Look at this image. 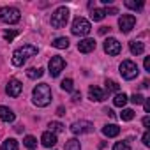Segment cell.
Wrapping results in <instances>:
<instances>
[{
    "instance_id": "1",
    "label": "cell",
    "mask_w": 150,
    "mask_h": 150,
    "mask_svg": "<svg viewBox=\"0 0 150 150\" xmlns=\"http://www.w3.org/2000/svg\"><path fill=\"white\" fill-rule=\"evenodd\" d=\"M32 101L39 108L48 106L51 103V88H50V85L39 83L37 87H34V90H32Z\"/></svg>"
},
{
    "instance_id": "2",
    "label": "cell",
    "mask_w": 150,
    "mask_h": 150,
    "mask_svg": "<svg viewBox=\"0 0 150 150\" xmlns=\"http://www.w3.org/2000/svg\"><path fill=\"white\" fill-rule=\"evenodd\" d=\"M35 55H37V48L34 44H23L21 48L14 50V53H13V65L21 67L28 57H35Z\"/></svg>"
},
{
    "instance_id": "3",
    "label": "cell",
    "mask_w": 150,
    "mask_h": 150,
    "mask_svg": "<svg viewBox=\"0 0 150 150\" xmlns=\"http://www.w3.org/2000/svg\"><path fill=\"white\" fill-rule=\"evenodd\" d=\"M20 18H21V13H20V9H16V7H2L0 9V21L2 23H7V25H14V23H18L20 21Z\"/></svg>"
},
{
    "instance_id": "4",
    "label": "cell",
    "mask_w": 150,
    "mask_h": 150,
    "mask_svg": "<svg viewBox=\"0 0 150 150\" xmlns=\"http://www.w3.org/2000/svg\"><path fill=\"white\" fill-rule=\"evenodd\" d=\"M67 21H69V9L67 7H58L51 14V20H50L53 28H64L67 25Z\"/></svg>"
},
{
    "instance_id": "5",
    "label": "cell",
    "mask_w": 150,
    "mask_h": 150,
    "mask_svg": "<svg viewBox=\"0 0 150 150\" xmlns=\"http://www.w3.org/2000/svg\"><path fill=\"white\" fill-rule=\"evenodd\" d=\"M90 30H92V25H90L88 20H85V18H81V16L74 18L72 27H71V32H72L74 35H80V37H81V35H88Z\"/></svg>"
},
{
    "instance_id": "6",
    "label": "cell",
    "mask_w": 150,
    "mask_h": 150,
    "mask_svg": "<svg viewBox=\"0 0 150 150\" xmlns=\"http://www.w3.org/2000/svg\"><path fill=\"white\" fill-rule=\"evenodd\" d=\"M120 74H122V78L124 80H127V81H131V80H134V78H138V74H139V69H138V65L132 62V60H124L122 64H120Z\"/></svg>"
},
{
    "instance_id": "7",
    "label": "cell",
    "mask_w": 150,
    "mask_h": 150,
    "mask_svg": "<svg viewBox=\"0 0 150 150\" xmlns=\"http://www.w3.org/2000/svg\"><path fill=\"white\" fill-rule=\"evenodd\" d=\"M94 131V124L88 120H76L71 124V132L72 134H87Z\"/></svg>"
},
{
    "instance_id": "8",
    "label": "cell",
    "mask_w": 150,
    "mask_h": 150,
    "mask_svg": "<svg viewBox=\"0 0 150 150\" xmlns=\"http://www.w3.org/2000/svg\"><path fill=\"white\" fill-rule=\"evenodd\" d=\"M48 67H50V74H51L53 78H57L58 74L64 71V67H65V60H64L60 55H55V57H51Z\"/></svg>"
},
{
    "instance_id": "9",
    "label": "cell",
    "mask_w": 150,
    "mask_h": 150,
    "mask_svg": "<svg viewBox=\"0 0 150 150\" xmlns=\"http://www.w3.org/2000/svg\"><path fill=\"white\" fill-rule=\"evenodd\" d=\"M136 25V18L132 14H122L120 20H118V27H120V32L124 34H129Z\"/></svg>"
},
{
    "instance_id": "10",
    "label": "cell",
    "mask_w": 150,
    "mask_h": 150,
    "mask_svg": "<svg viewBox=\"0 0 150 150\" xmlns=\"http://www.w3.org/2000/svg\"><path fill=\"white\" fill-rule=\"evenodd\" d=\"M104 51L110 55V57H117L120 51H122V44L115 39V37H108L104 41Z\"/></svg>"
},
{
    "instance_id": "11",
    "label": "cell",
    "mask_w": 150,
    "mask_h": 150,
    "mask_svg": "<svg viewBox=\"0 0 150 150\" xmlns=\"http://www.w3.org/2000/svg\"><path fill=\"white\" fill-rule=\"evenodd\" d=\"M21 90H23V85H21L20 80H16V78L9 80V83H7V87H6L7 96H11V97H18V96L21 94Z\"/></svg>"
},
{
    "instance_id": "12",
    "label": "cell",
    "mask_w": 150,
    "mask_h": 150,
    "mask_svg": "<svg viewBox=\"0 0 150 150\" xmlns=\"http://www.w3.org/2000/svg\"><path fill=\"white\" fill-rule=\"evenodd\" d=\"M88 97H90V101H96V103H101V101H104L106 99V92L103 90V88H99V87H90L88 88Z\"/></svg>"
},
{
    "instance_id": "13",
    "label": "cell",
    "mask_w": 150,
    "mask_h": 150,
    "mask_svg": "<svg viewBox=\"0 0 150 150\" xmlns=\"http://www.w3.org/2000/svg\"><path fill=\"white\" fill-rule=\"evenodd\" d=\"M78 50H80L81 53H90V51L96 50V41L90 39V37H85V39H81V41L78 42Z\"/></svg>"
},
{
    "instance_id": "14",
    "label": "cell",
    "mask_w": 150,
    "mask_h": 150,
    "mask_svg": "<svg viewBox=\"0 0 150 150\" xmlns=\"http://www.w3.org/2000/svg\"><path fill=\"white\" fill-rule=\"evenodd\" d=\"M14 118H16V115H14V111H13L11 108H7V106H0V120L11 124V122H14Z\"/></svg>"
},
{
    "instance_id": "15",
    "label": "cell",
    "mask_w": 150,
    "mask_h": 150,
    "mask_svg": "<svg viewBox=\"0 0 150 150\" xmlns=\"http://www.w3.org/2000/svg\"><path fill=\"white\" fill-rule=\"evenodd\" d=\"M41 143L46 146V148H51V146H55L57 145V134H53V132H44L42 136H41Z\"/></svg>"
},
{
    "instance_id": "16",
    "label": "cell",
    "mask_w": 150,
    "mask_h": 150,
    "mask_svg": "<svg viewBox=\"0 0 150 150\" xmlns=\"http://www.w3.org/2000/svg\"><path fill=\"white\" fill-rule=\"evenodd\" d=\"M103 134L108 136V138H117V136L120 134V127L115 125V124H106V125L103 127Z\"/></svg>"
},
{
    "instance_id": "17",
    "label": "cell",
    "mask_w": 150,
    "mask_h": 150,
    "mask_svg": "<svg viewBox=\"0 0 150 150\" xmlns=\"http://www.w3.org/2000/svg\"><path fill=\"white\" fill-rule=\"evenodd\" d=\"M129 50H131V53L132 55H143V51H145V44L141 42V41H131L129 42Z\"/></svg>"
},
{
    "instance_id": "18",
    "label": "cell",
    "mask_w": 150,
    "mask_h": 150,
    "mask_svg": "<svg viewBox=\"0 0 150 150\" xmlns=\"http://www.w3.org/2000/svg\"><path fill=\"white\" fill-rule=\"evenodd\" d=\"M127 101H129V97H127L124 92H118V94L115 96V99H113V104H115L117 108H124V106L127 104Z\"/></svg>"
},
{
    "instance_id": "19",
    "label": "cell",
    "mask_w": 150,
    "mask_h": 150,
    "mask_svg": "<svg viewBox=\"0 0 150 150\" xmlns=\"http://www.w3.org/2000/svg\"><path fill=\"white\" fill-rule=\"evenodd\" d=\"M42 74H44V69L42 67H30L28 71H27V76L30 78V80H37V78H42Z\"/></svg>"
},
{
    "instance_id": "20",
    "label": "cell",
    "mask_w": 150,
    "mask_h": 150,
    "mask_svg": "<svg viewBox=\"0 0 150 150\" xmlns=\"http://www.w3.org/2000/svg\"><path fill=\"white\" fill-rule=\"evenodd\" d=\"M51 46L57 48V50H65V48H69V39H67V37H57V39L51 42Z\"/></svg>"
},
{
    "instance_id": "21",
    "label": "cell",
    "mask_w": 150,
    "mask_h": 150,
    "mask_svg": "<svg viewBox=\"0 0 150 150\" xmlns=\"http://www.w3.org/2000/svg\"><path fill=\"white\" fill-rule=\"evenodd\" d=\"M0 150H18V141L14 138H7L2 143V148H0Z\"/></svg>"
},
{
    "instance_id": "22",
    "label": "cell",
    "mask_w": 150,
    "mask_h": 150,
    "mask_svg": "<svg viewBox=\"0 0 150 150\" xmlns=\"http://www.w3.org/2000/svg\"><path fill=\"white\" fill-rule=\"evenodd\" d=\"M65 150H81V143L76 138H71L65 141Z\"/></svg>"
},
{
    "instance_id": "23",
    "label": "cell",
    "mask_w": 150,
    "mask_h": 150,
    "mask_svg": "<svg viewBox=\"0 0 150 150\" xmlns=\"http://www.w3.org/2000/svg\"><path fill=\"white\" fill-rule=\"evenodd\" d=\"M104 85H106V92H108V94H111V92H117V94H118V92H120V85H118L115 80H106Z\"/></svg>"
},
{
    "instance_id": "24",
    "label": "cell",
    "mask_w": 150,
    "mask_h": 150,
    "mask_svg": "<svg viewBox=\"0 0 150 150\" xmlns=\"http://www.w3.org/2000/svg\"><path fill=\"white\" fill-rule=\"evenodd\" d=\"M125 7H129L132 11H141L143 9V0H138V2H134V0H125Z\"/></svg>"
},
{
    "instance_id": "25",
    "label": "cell",
    "mask_w": 150,
    "mask_h": 150,
    "mask_svg": "<svg viewBox=\"0 0 150 150\" xmlns=\"http://www.w3.org/2000/svg\"><path fill=\"white\" fill-rule=\"evenodd\" d=\"M120 118H122L124 122H131V120L134 118V111H132L131 108H125V110H122V113H120Z\"/></svg>"
},
{
    "instance_id": "26",
    "label": "cell",
    "mask_w": 150,
    "mask_h": 150,
    "mask_svg": "<svg viewBox=\"0 0 150 150\" xmlns=\"http://www.w3.org/2000/svg\"><path fill=\"white\" fill-rule=\"evenodd\" d=\"M60 87H62V90H65V92H74V81H72L71 78L64 80V81L60 83Z\"/></svg>"
},
{
    "instance_id": "27",
    "label": "cell",
    "mask_w": 150,
    "mask_h": 150,
    "mask_svg": "<svg viewBox=\"0 0 150 150\" xmlns=\"http://www.w3.org/2000/svg\"><path fill=\"white\" fill-rule=\"evenodd\" d=\"M23 145H25L27 148H30V150H32V148H35V146H37V139H35L34 136H25V138H23Z\"/></svg>"
},
{
    "instance_id": "28",
    "label": "cell",
    "mask_w": 150,
    "mask_h": 150,
    "mask_svg": "<svg viewBox=\"0 0 150 150\" xmlns=\"http://www.w3.org/2000/svg\"><path fill=\"white\" fill-rule=\"evenodd\" d=\"M90 16H92V20H94V21H101V20H104V16H106V14H104V9H94Z\"/></svg>"
},
{
    "instance_id": "29",
    "label": "cell",
    "mask_w": 150,
    "mask_h": 150,
    "mask_svg": "<svg viewBox=\"0 0 150 150\" xmlns=\"http://www.w3.org/2000/svg\"><path fill=\"white\" fill-rule=\"evenodd\" d=\"M50 132H53V134H57V132H62L64 131V125L60 124V122H50Z\"/></svg>"
},
{
    "instance_id": "30",
    "label": "cell",
    "mask_w": 150,
    "mask_h": 150,
    "mask_svg": "<svg viewBox=\"0 0 150 150\" xmlns=\"http://www.w3.org/2000/svg\"><path fill=\"white\" fill-rule=\"evenodd\" d=\"M16 35H18V32H16V30H6V32H4V39H6L7 42H11Z\"/></svg>"
},
{
    "instance_id": "31",
    "label": "cell",
    "mask_w": 150,
    "mask_h": 150,
    "mask_svg": "<svg viewBox=\"0 0 150 150\" xmlns=\"http://www.w3.org/2000/svg\"><path fill=\"white\" fill-rule=\"evenodd\" d=\"M132 104H143V101H145V97L141 96V94H134V96H131V99H129Z\"/></svg>"
},
{
    "instance_id": "32",
    "label": "cell",
    "mask_w": 150,
    "mask_h": 150,
    "mask_svg": "<svg viewBox=\"0 0 150 150\" xmlns=\"http://www.w3.org/2000/svg\"><path fill=\"white\" fill-rule=\"evenodd\" d=\"M113 150H129V143H125V141H117V143L113 145Z\"/></svg>"
},
{
    "instance_id": "33",
    "label": "cell",
    "mask_w": 150,
    "mask_h": 150,
    "mask_svg": "<svg viewBox=\"0 0 150 150\" xmlns=\"http://www.w3.org/2000/svg\"><path fill=\"white\" fill-rule=\"evenodd\" d=\"M143 145L145 146H150V132L148 131H145V134H143Z\"/></svg>"
},
{
    "instance_id": "34",
    "label": "cell",
    "mask_w": 150,
    "mask_h": 150,
    "mask_svg": "<svg viewBox=\"0 0 150 150\" xmlns=\"http://www.w3.org/2000/svg\"><path fill=\"white\" fill-rule=\"evenodd\" d=\"M117 13H118L117 7H108V9H104V14H117Z\"/></svg>"
},
{
    "instance_id": "35",
    "label": "cell",
    "mask_w": 150,
    "mask_h": 150,
    "mask_svg": "<svg viewBox=\"0 0 150 150\" xmlns=\"http://www.w3.org/2000/svg\"><path fill=\"white\" fill-rule=\"evenodd\" d=\"M143 67H145V71H146V72H150V58H148V57H145V62H143Z\"/></svg>"
},
{
    "instance_id": "36",
    "label": "cell",
    "mask_w": 150,
    "mask_h": 150,
    "mask_svg": "<svg viewBox=\"0 0 150 150\" xmlns=\"http://www.w3.org/2000/svg\"><path fill=\"white\" fill-rule=\"evenodd\" d=\"M72 101H74V103L81 101V94H80V92H72Z\"/></svg>"
},
{
    "instance_id": "37",
    "label": "cell",
    "mask_w": 150,
    "mask_h": 150,
    "mask_svg": "<svg viewBox=\"0 0 150 150\" xmlns=\"http://www.w3.org/2000/svg\"><path fill=\"white\" fill-rule=\"evenodd\" d=\"M143 106H145V111H146V113H150V101H148V99H145V101H143Z\"/></svg>"
},
{
    "instance_id": "38",
    "label": "cell",
    "mask_w": 150,
    "mask_h": 150,
    "mask_svg": "<svg viewBox=\"0 0 150 150\" xmlns=\"http://www.w3.org/2000/svg\"><path fill=\"white\" fill-rule=\"evenodd\" d=\"M143 125L148 129V125H150V118H148V117H145V118H143Z\"/></svg>"
},
{
    "instance_id": "39",
    "label": "cell",
    "mask_w": 150,
    "mask_h": 150,
    "mask_svg": "<svg viewBox=\"0 0 150 150\" xmlns=\"http://www.w3.org/2000/svg\"><path fill=\"white\" fill-rule=\"evenodd\" d=\"M108 30H110V27H101V28H99V34H106Z\"/></svg>"
},
{
    "instance_id": "40",
    "label": "cell",
    "mask_w": 150,
    "mask_h": 150,
    "mask_svg": "<svg viewBox=\"0 0 150 150\" xmlns=\"http://www.w3.org/2000/svg\"><path fill=\"white\" fill-rule=\"evenodd\" d=\"M57 115H60V117H62V115H65V110H64V108L60 106V108L57 110Z\"/></svg>"
}]
</instances>
